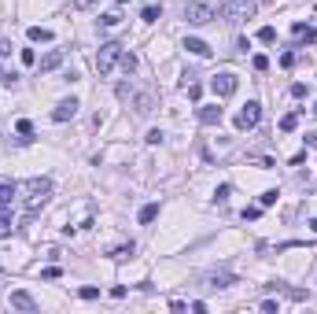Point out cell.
I'll return each mask as SVG.
<instances>
[{"label":"cell","instance_id":"obj_27","mask_svg":"<svg viewBox=\"0 0 317 314\" xmlns=\"http://www.w3.org/2000/svg\"><path fill=\"white\" fill-rule=\"evenodd\" d=\"M277 196H280L277 188H269V192H262V200H258V203H262V207H273V203H277Z\"/></svg>","mask_w":317,"mask_h":314},{"label":"cell","instance_id":"obj_26","mask_svg":"<svg viewBox=\"0 0 317 314\" xmlns=\"http://www.w3.org/2000/svg\"><path fill=\"white\" fill-rule=\"evenodd\" d=\"M19 59L26 63V67H37V52H34V49H22V52H19Z\"/></svg>","mask_w":317,"mask_h":314},{"label":"cell","instance_id":"obj_19","mask_svg":"<svg viewBox=\"0 0 317 314\" xmlns=\"http://www.w3.org/2000/svg\"><path fill=\"white\" fill-rule=\"evenodd\" d=\"M15 133H19L22 140H30V133H34V122H30V118H19V122H15Z\"/></svg>","mask_w":317,"mask_h":314},{"label":"cell","instance_id":"obj_16","mask_svg":"<svg viewBox=\"0 0 317 314\" xmlns=\"http://www.w3.org/2000/svg\"><path fill=\"white\" fill-rule=\"evenodd\" d=\"M30 41H44V44H48V41H56V34H52V30H44V26H30Z\"/></svg>","mask_w":317,"mask_h":314},{"label":"cell","instance_id":"obj_29","mask_svg":"<svg viewBox=\"0 0 317 314\" xmlns=\"http://www.w3.org/2000/svg\"><path fill=\"white\" fill-rule=\"evenodd\" d=\"M100 22H103V26H118V22H122V15H118V11H107Z\"/></svg>","mask_w":317,"mask_h":314},{"label":"cell","instance_id":"obj_6","mask_svg":"<svg viewBox=\"0 0 317 314\" xmlns=\"http://www.w3.org/2000/svg\"><path fill=\"white\" fill-rule=\"evenodd\" d=\"M258 118H262V104H258V100H247L244 111L236 115V130H255Z\"/></svg>","mask_w":317,"mask_h":314},{"label":"cell","instance_id":"obj_14","mask_svg":"<svg viewBox=\"0 0 317 314\" xmlns=\"http://www.w3.org/2000/svg\"><path fill=\"white\" fill-rule=\"evenodd\" d=\"M199 122L203 126H218L221 122V107L214 104V107H199Z\"/></svg>","mask_w":317,"mask_h":314},{"label":"cell","instance_id":"obj_37","mask_svg":"<svg viewBox=\"0 0 317 314\" xmlns=\"http://www.w3.org/2000/svg\"><path fill=\"white\" fill-rule=\"evenodd\" d=\"M41 277H44V281H56V277H59V266H48V270H44Z\"/></svg>","mask_w":317,"mask_h":314},{"label":"cell","instance_id":"obj_9","mask_svg":"<svg viewBox=\"0 0 317 314\" xmlns=\"http://www.w3.org/2000/svg\"><path fill=\"white\" fill-rule=\"evenodd\" d=\"M74 115H77V100H74V96H70V100H59L56 111H52L56 122H67V118H74Z\"/></svg>","mask_w":317,"mask_h":314},{"label":"cell","instance_id":"obj_18","mask_svg":"<svg viewBox=\"0 0 317 314\" xmlns=\"http://www.w3.org/2000/svg\"><path fill=\"white\" fill-rule=\"evenodd\" d=\"M15 192H19V185H15V181H0V203H11Z\"/></svg>","mask_w":317,"mask_h":314},{"label":"cell","instance_id":"obj_4","mask_svg":"<svg viewBox=\"0 0 317 314\" xmlns=\"http://www.w3.org/2000/svg\"><path fill=\"white\" fill-rule=\"evenodd\" d=\"M255 11H258V0H229V4L221 8V15H225L229 22H244V19H251Z\"/></svg>","mask_w":317,"mask_h":314},{"label":"cell","instance_id":"obj_5","mask_svg":"<svg viewBox=\"0 0 317 314\" xmlns=\"http://www.w3.org/2000/svg\"><path fill=\"white\" fill-rule=\"evenodd\" d=\"M210 89H214V96L225 100V96H232V92L240 89V78H236L232 70H221V74L214 78V82H210Z\"/></svg>","mask_w":317,"mask_h":314},{"label":"cell","instance_id":"obj_31","mask_svg":"<svg viewBox=\"0 0 317 314\" xmlns=\"http://www.w3.org/2000/svg\"><path fill=\"white\" fill-rule=\"evenodd\" d=\"M229 192H232V185H221L218 192H214V200H218V203H225V200H229Z\"/></svg>","mask_w":317,"mask_h":314},{"label":"cell","instance_id":"obj_35","mask_svg":"<svg viewBox=\"0 0 317 314\" xmlns=\"http://www.w3.org/2000/svg\"><path fill=\"white\" fill-rule=\"evenodd\" d=\"M280 67H295V52H284L280 56Z\"/></svg>","mask_w":317,"mask_h":314},{"label":"cell","instance_id":"obj_22","mask_svg":"<svg viewBox=\"0 0 317 314\" xmlns=\"http://www.w3.org/2000/svg\"><path fill=\"white\" fill-rule=\"evenodd\" d=\"M295 126H299V115H284L280 118V133H292Z\"/></svg>","mask_w":317,"mask_h":314},{"label":"cell","instance_id":"obj_40","mask_svg":"<svg viewBox=\"0 0 317 314\" xmlns=\"http://www.w3.org/2000/svg\"><path fill=\"white\" fill-rule=\"evenodd\" d=\"M310 229H313V233H317V218H310Z\"/></svg>","mask_w":317,"mask_h":314},{"label":"cell","instance_id":"obj_38","mask_svg":"<svg viewBox=\"0 0 317 314\" xmlns=\"http://www.w3.org/2000/svg\"><path fill=\"white\" fill-rule=\"evenodd\" d=\"M11 52V44H8V37H0V56H8Z\"/></svg>","mask_w":317,"mask_h":314},{"label":"cell","instance_id":"obj_34","mask_svg":"<svg viewBox=\"0 0 317 314\" xmlns=\"http://www.w3.org/2000/svg\"><path fill=\"white\" fill-rule=\"evenodd\" d=\"M92 4H96V0H74V11H89Z\"/></svg>","mask_w":317,"mask_h":314},{"label":"cell","instance_id":"obj_24","mask_svg":"<svg viewBox=\"0 0 317 314\" xmlns=\"http://www.w3.org/2000/svg\"><path fill=\"white\" fill-rule=\"evenodd\" d=\"M184 92H188V100H199V96H203L199 82H184Z\"/></svg>","mask_w":317,"mask_h":314},{"label":"cell","instance_id":"obj_32","mask_svg":"<svg viewBox=\"0 0 317 314\" xmlns=\"http://www.w3.org/2000/svg\"><path fill=\"white\" fill-rule=\"evenodd\" d=\"M144 140H148V144H163V130H148Z\"/></svg>","mask_w":317,"mask_h":314},{"label":"cell","instance_id":"obj_36","mask_svg":"<svg viewBox=\"0 0 317 314\" xmlns=\"http://www.w3.org/2000/svg\"><path fill=\"white\" fill-rule=\"evenodd\" d=\"M258 214H262V203H258V207H247V211H244V218H251V222H255Z\"/></svg>","mask_w":317,"mask_h":314},{"label":"cell","instance_id":"obj_28","mask_svg":"<svg viewBox=\"0 0 317 314\" xmlns=\"http://www.w3.org/2000/svg\"><path fill=\"white\" fill-rule=\"evenodd\" d=\"M251 67H255L258 74H262V70H269V56H255V59H251Z\"/></svg>","mask_w":317,"mask_h":314},{"label":"cell","instance_id":"obj_25","mask_svg":"<svg viewBox=\"0 0 317 314\" xmlns=\"http://www.w3.org/2000/svg\"><path fill=\"white\" fill-rule=\"evenodd\" d=\"M158 19H163V8H144V22H158Z\"/></svg>","mask_w":317,"mask_h":314},{"label":"cell","instance_id":"obj_7","mask_svg":"<svg viewBox=\"0 0 317 314\" xmlns=\"http://www.w3.org/2000/svg\"><path fill=\"white\" fill-rule=\"evenodd\" d=\"M203 285H207V288H229V285H236V274H229V270H214V274L203 277Z\"/></svg>","mask_w":317,"mask_h":314},{"label":"cell","instance_id":"obj_33","mask_svg":"<svg viewBox=\"0 0 317 314\" xmlns=\"http://www.w3.org/2000/svg\"><path fill=\"white\" fill-rule=\"evenodd\" d=\"M96 296H100V288H92V285L82 288V300H96Z\"/></svg>","mask_w":317,"mask_h":314},{"label":"cell","instance_id":"obj_2","mask_svg":"<svg viewBox=\"0 0 317 314\" xmlns=\"http://www.w3.org/2000/svg\"><path fill=\"white\" fill-rule=\"evenodd\" d=\"M118 59H122V44H118V41H107V44H100V52H96V70L107 78L111 70L118 67Z\"/></svg>","mask_w":317,"mask_h":314},{"label":"cell","instance_id":"obj_41","mask_svg":"<svg viewBox=\"0 0 317 314\" xmlns=\"http://www.w3.org/2000/svg\"><path fill=\"white\" fill-rule=\"evenodd\" d=\"M313 115H317V107H313Z\"/></svg>","mask_w":317,"mask_h":314},{"label":"cell","instance_id":"obj_15","mask_svg":"<svg viewBox=\"0 0 317 314\" xmlns=\"http://www.w3.org/2000/svg\"><path fill=\"white\" fill-rule=\"evenodd\" d=\"M11 211H8V203H0V237H11Z\"/></svg>","mask_w":317,"mask_h":314},{"label":"cell","instance_id":"obj_13","mask_svg":"<svg viewBox=\"0 0 317 314\" xmlns=\"http://www.w3.org/2000/svg\"><path fill=\"white\" fill-rule=\"evenodd\" d=\"M59 63H63V52H59V49H52L48 56L37 63V67H41V74H48V70H56V67H59Z\"/></svg>","mask_w":317,"mask_h":314},{"label":"cell","instance_id":"obj_10","mask_svg":"<svg viewBox=\"0 0 317 314\" xmlns=\"http://www.w3.org/2000/svg\"><path fill=\"white\" fill-rule=\"evenodd\" d=\"M11 307H19V310H37V300H34V296H30V292H11Z\"/></svg>","mask_w":317,"mask_h":314},{"label":"cell","instance_id":"obj_1","mask_svg":"<svg viewBox=\"0 0 317 314\" xmlns=\"http://www.w3.org/2000/svg\"><path fill=\"white\" fill-rule=\"evenodd\" d=\"M48 196H52V181H48V178H30V181L22 185V207H26V218H34L44 203H48Z\"/></svg>","mask_w":317,"mask_h":314},{"label":"cell","instance_id":"obj_3","mask_svg":"<svg viewBox=\"0 0 317 314\" xmlns=\"http://www.w3.org/2000/svg\"><path fill=\"white\" fill-rule=\"evenodd\" d=\"M218 8H210V4H199V0H188L184 4V19L192 22V26H207V22H214L218 19Z\"/></svg>","mask_w":317,"mask_h":314},{"label":"cell","instance_id":"obj_11","mask_svg":"<svg viewBox=\"0 0 317 314\" xmlns=\"http://www.w3.org/2000/svg\"><path fill=\"white\" fill-rule=\"evenodd\" d=\"M292 34H295V41H303V44H313V41H317V30H313V26H306V22H295V26H292Z\"/></svg>","mask_w":317,"mask_h":314},{"label":"cell","instance_id":"obj_30","mask_svg":"<svg viewBox=\"0 0 317 314\" xmlns=\"http://www.w3.org/2000/svg\"><path fill=\"white\" fill-rule=\"evenodd\" d=\"M306 92H310V89H306L303 82H295V85H292V96H295V100H303V96H306Z\"/></svg>","mask_w":317,"mask_h":314},{"label":"cell","instance_id":"obj_39","mask_svg":"<svg viewBox=\"0 0 317 314\" xmlns=\"http://www.w3.org/2000/svg\"><path fill=\"white\" fill-rule=\"evenodd\" d=\"M306 144H310V148H317V130H313V133H306Z\"/></svg>","mask_w":317,"mask_h":314},{"label":"cell","instance_id":"obj_21","mask_svg":"<svg viewBox=\"0 0 317 314\" xmlns=\"http://www.w3.org/2000/svg\"><path fill=\"white\" fill-rule=\"evenodd\" d=\"M258 41H262V44H273V41H277V30H273V26H262V30H258Z\"/></svg>","mask_w":317,"mask_h":314},{"label":"cell","instance_id":"obj_8","mask_svg":"<svg viewBox=\"0 0 317 314\" xmlns=\"http://www.w3.org/2000/svg\"><path fill=\"white\" fill-rule=\"evenodd\" d=\"M133 111L137 115H151L155 111V92H148V89L137 92V96H133Z\"/></svg>","mask_w":317,"mask_h":314},{"label":"cell","instance_id":"obj_20","mask_svg":"<svg viewBox=\"0 0 317 314\" xmlns=\"http://www.w3.org/2000/svg\"><path fill=\"white\" fill-rule=\"evenodd\" d=\"M118 63H122V70H125V74H133V70H137V56H133V52H122V59H118Z\"/></svg>","mask_w":317,"mask_h":314},{"label":"cell","instance_id":"obj_12","mask_svg":"<svg viewBox=\"0 0 317 314\" xmlns=\"http://www.w3.org/2000/svg\"><path fill=\"white\" fill-rule=\"evenodd\" d=\"M184 49L192 52V56H199V59H207V56L214 52L210 44H207V41H199V37H188V41H184Z\"/></svg>","mask_w":317,"mask_h":314},{"label":"cell","instance_id":"obj_23","mask_svg":"<svg viewBox=\"0 0 317 314\" xmlns=\"http://www.w3.org/2000/svg\"><path fill=\"white\" fill-rule=\"evenodd\" d=\"M133 251H137L133 244H122V248H115V251H111V259H129Z\"/></svg>","mask_w":317,"mask_h":314},{"label":"cell","instance_id":"obj_17","mask_svg":"<svg viewBox=\"0 0 317 314\" xmlns=\"http://www.w3.org/2000/svg\"><path fill=\"white\" fill-rule=\"evenodd\" d=\"M158 218V203H144V207H140V226H151Z\"/></svg>","mask_w":317,"mask_h":314}]
</instances>
